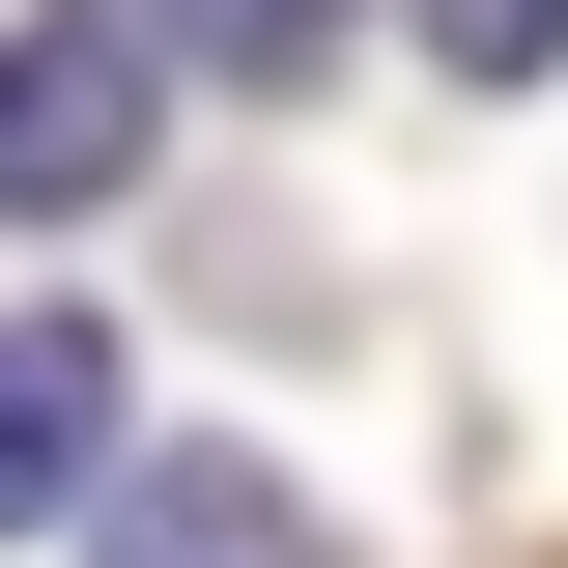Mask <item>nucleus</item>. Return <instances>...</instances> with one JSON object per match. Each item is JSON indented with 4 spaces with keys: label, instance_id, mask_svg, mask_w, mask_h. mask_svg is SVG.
Here are the masks:
<instances>
[{
    "label": "nucleus",
    "instance_id": "1",
    "mask_svg": "<svg viewBox=\"0 0 568 568\" xmlns=\"http://www.w3.org/2000/svg\"><path fill=\"white\" fill-rule=\"evenodd\" d=\"M142 142H171V29H142V0H29V29H0V227L142 200Z\"/></svg>",
    "mask_w": 568,
    "mask_h": 568
},
{
    "label": "nucleus",
    "instance_id": "2",
    "mask_svg": "<svg viewBox=\"0 0 568 568\" xmlns=\"http://www.w3.org/2000/svg\"><path fill=\"white\" fill-rule=\"evenodd\" d=\"M85 568H342V540H313V484H256V455H114Z\"/></svg>",
    "mask_w": 568,
    "mask_h": 568
},
{
    "label": "nucleus",
    "instance_id": "3",
    "mask_svg": "<svg viewBox=\"0 0 568 568\" xmlns=\"http://www.w3.org/2000/svg\"><path fill=\"white\" fill-rule=\"evenodd\" d=\"M29 511H114V342L85 313H0V540Z\"/></svg>",
    "mask_w": 568,
    "mask_h": 568
},
{
    "label": "nucleus",
    "instance_id": "4",
    "mask_svg": "<svg viewBox=\"0 0 568 568\" xmlns=\"http://www.w3.org/2000/svg\"><path fill=\"white\" fill-rule=\"evenodd\" d=\"M142 29H171V58H227V85H313V58H342V0H142Z\"/></svg>",
    "mask_w": 568,
    "mask_h": 568
},
{
    "label": "nucleus",
    "instance_id": "5",
    "mask_svg": "<svg viewBox=\"0 0 568 568\" xmlns=\"http://www.w3.org/2000/svg\"><path fill=\"white\" fill-rule=\"evenodd\" d=\"M426 58H455V85H540V58H568V0H426Z\"/></svg>",
    "mask_w": 568,
    "mask_h": 568
}]
</instances>
